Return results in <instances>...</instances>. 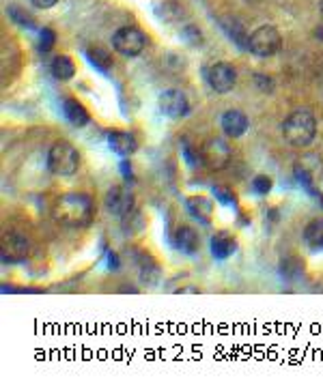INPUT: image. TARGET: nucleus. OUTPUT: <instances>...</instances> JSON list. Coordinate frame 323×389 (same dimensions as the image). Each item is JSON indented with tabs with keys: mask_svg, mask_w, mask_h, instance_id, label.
I'll return each mask as SVG.
<instances>
[{
	"mask_svg": "<svg viewBox=\"0 0 323 389\" xmlns=\"http://www.w3.org/2000/svg\"><path fill=\"white\" fill-rule=\"evenodd\" d=\"M31 3H33L35 9H52L58 0H31Z\"/></svg>",
	"mask_w": 323,
	"mask_h": 389,
	"instance_id": "obj_25",
	"label": "nucleus"
},
{
	"mask_svg": "<svg viewBox=\"0 0 323 389\" xmlns=\"http://www.w3.org/2000/svg\"><path fill=\"white\" fill-rule=\"evenodd\" d=\"M220 127L222 132L228 136V138H242L248 127H250V121H248V116L242 112V110H226L220 118Z\"/></svg>",
	"mask_w": 323,
	"mask_h": 389,
	"instance_id": "obj_12",
	"label": "nucleus"
},
{
	"mask_svg": "<svg viewBox=\"0 0 323 389\" xmlns=\"http://www.w3.org/2000/svg\"><path fill=\"white\" fill-rule=\"evenodd\" d=\"M200 155H202V166L209 168L214 172L224 170L231 164V146L222 140V138H209L205 140V144L200 146Z\"/></svg>",
	"mask_w": 323,
	"mask_h": 389,
	"instance_id": "obj_6",
	"label": "nucleus"
},
{
	"mask_svg": "<svg viewBox=\"0 0 323 389\" xmlns=\"http://www.w3.org/2000/svg\"><path fill=\"white\" fill-rule=\"evenodd\" d=\"M304 241L306 246L317 252V250H323V220H312L306 230H304Z\"/></svg>",
	"mask_w": 323,
	"mask_h": 389,
	"instance_id": "obj_19",
	"label": "nucleus"
},
{
	"mask_svg": "<svg viewBox=\"0 0 323 389\" xmlns=\"http://www.w3.org/2000/svg\"><path fill=\"white\" fill-rule=\"evenodd\" d=\"M184 157H186V162H188L192 168L202 166V155H200V151H196V148H192V146H188V144H184Z\"/></svg>",
	"mask_w": 323,
	"mask_h": 389,
	"instance_id": "obj_22",
	"label": "nucleus"
},
{
	"mask_svg": "<svg viewBox=\"0 0 323 389\" xmlns=\"http://www.w3.org/2000/svg\"><path fill=\"white\" fill-rule=\"evenodd\" d=\"M63 114L74 127H84L86 123L91 121L89 110H86L78 99H71V97L63 99Z\"/></svg>",
	"mask_w": 323,
	"mask_h": 389,
	"instance_id": "obj_14",
	"label": "nucleus"
},
{
	"mask_svg": "<svg viewBox=\"0 0 323 389\" xmlns=\"http://www.w3.org/2000/svg\"><path fill=\"white\" fill-rule=\"evenodd\" d=\"M160 110L168 116V118H184L190 114V99L184 91H177V88H168L160 95Z\"/></svg>",
	"mask_w": 323,
	"mask_h": 389,
	"instance_id": "obj_8",
	"label": "nucleus"
},
{
	"mask_svg": "<svg viewBox=\"0 0 323 389\" xmlns=\"http://www.w3.org/2000/svg\"><path fill=\"white\" fill-rule=\"evenodd\" d=\"M238 250V241H235V236H231L228 232H218L212 236V254L218 260L228 258L231 254H235Z\"/></svg>",
	"mask_w": 323,
	"mask_h": 389,
	"instance_id": "obj_16",
	"label": "nucleus"
},
{
	"mask_svg": "<svg viewBox=\"0 0 323 389\" xmlns=\"http://www.w3.org/2000/svg\"><path fill=\"white\" fill-rule=\"evenodd\" d=\"M52 215L61 226L84 228V226L91 224V220L95 215L93 200L86 194H80V192L63 194V196L56 198V202L52 206Z\"/></svg>",
	"mask_w": 323,
	"mask_h": 389,
	"instance_id": "obj_1",
	"label": "nucleus"
},
{
	"mask_svg": "<svg viewBox=\"0 0 323 389\" xmlns=\"http://www.w3.org/2000/svg\"><path fill=\"white\" fill-rule=\"evenodd\" d=\"M205 76H207V82L212 86V91H216L220 95L231 93L235 88V84H238V71L233 69V65H228L224 61L222 63H214Z\"/></svg>",
	"mask_w": 323,
	"mask_h": 389,
	"instance_id": "obj_7",
	"label": "nucleus"
},
{
	"mask_svg": "<svg viewBox=\"0 0 323 389\" xmlns=\"http://www.w3.org/2000/svg\"><path fill=\"white\" fill-rule=\"evenodd\" d=\"M282 48V37L278 33V28L272 24H263L259 26L256 31H252L250 41H248V50L261 58H268L278 54Z\"/></svg>",
	"mask_w": 323,
	"mask_h": 389,
	"instance_id": "obj_4",
	"label": "nucleus"
},
{
	"mask_svg": "<svg viewBox=\"0 0 323 389\" xmlns=\"http://www.w3.org/2000/svg\"><path fill=\"white\" fill-rule=\"evenodd\" d=\"M50 71H52V76L56 80L67 82V80H71L76 76V65H74V61H71L69 56L58 54V56H54V61L50 65Z\"/></svg>",
	"mask_w": 323,
	"mask_h": 389,
	"instance_id": "obj_18",
	"label": "nucleus"
},
{
	"mask_svg": "<svg viewBox=\"0 0 323 389\" xmlns=\"http://www.w3.org/2000/svg\"><path fill=\"white\" fill-rule=\"evenodd\" d=\"M272 185H274V181H272V176H268V174H256L252 178V190L256 194H261V196L270 194L272 192Z\"/></svg>",
	"mask_w": 323,
	"mask_h": 389,
	"instance_id": "obj_20",
	"label": "nucleus"
},
{
	"mask_svg": "<svg viewBox=\"0 0 323 389\" xmlns=\"http://www.w3.org/2000/svg\"><path fill=\"white\" fill-rule=\"evenodd\" d=\"M46 166L52 174L56 176H71L80 168V153L78 148L67 142V140H58L48 148V157Z\"/></svg>",
	"mask_w": 323,
	"mask_h": 389,
	"instance_id": "obj_3",
	"label": "nucleus"
},
{
	"mask_svg": "<svg viewBox=\"0 0 323 389\" xmlns=\"http://www.w3.org/2000/svg\"><path fill=\"white\" fill-rule=\"evenodd\" d=\"M112 48L128 56V58H134V56H140L146 48V37L140 28H134V26H123L119 31L114 33L112 37Z\"/></svg>",
	"mask_w": 323,
	"mask_h": 389,
	"instance_id": "obj_5",
	"label": "nucleus"
},
{
	"mask_svg": "<svg viewBox=\"0 0 323 389\" xmlns=\"http://www.w3.org/2000/svg\"><path fill=\"white\" fill-rule=\"evenodd\" d=\"M86 54V61H89L97 71H102V73H108L110 69H112V65H114V61H112V54L106 50V48H99V45H91L89 50L84 52Z\"/></svg>",
	"mask_w": 323,
	"mask_h": 389,
	"instance_id": "obj_17",
	"label": "nucleus"
},
{
	"mask_svg": "<svg viewBox=\"0 0 323 389\" xmlns=\"http://www.w3.org/2000/svg\"><path fill=\"white\" fill-rule=\"evenodd\" d=\"M214 194L220 198V202H224V204H231V202H235V196L233 194H228V192H224L222 188H216L214 190Z\"/></svg>",
	"mask_w": 323,
	"mask_h": 389,
	"instance_id": "obj_24",
	"label": "nucleus"
},
{
	"mask_svg": "<svg viewBox=\"0 0 323 389\" xmlns=\"http://www.w3.org/2000/svg\"><path fill=\"white\" fill-rule=\"evenodd\" d=\"M186 206H188L190 215L196 218V220H200L202 224H209V222H212L214 202H212L209 198H205V196H192V198H188Z\"/></svg>",
	"mask_w": 323,
	"mask_h": 389,
	"instance_id": "obj_15",
	"label": "nucleus"
},
{
	"mask_svg": "<svg viewBox=\"0 0 323 389\" xmlns=\"http://www.w3.org/2000/svg\"><path fill=\"white\" fill-rule=\"evenodd\" d=\"M317 37H321V39H323V28H317Z\"/></svg>",
	"mask_w": 323,
	"mask_h": 389,
	"instance_id": "obj_27",
	"label": "nucleus"
},
{
	"mask_svg": "<svg viewBox=\"0 0 323 389\" xmlns=\"http://www.w3.org/2000/svg\"><path fill=\"white\" fill-rule=\"evenodd\" d=\"M184 39H188L192 45H198V43H202L200 28H196V26H188L186 31H184Z\"/></svg>",
	"mask_w": 323,
	"mask_h": 389,
	"instance_id": "obj_23",
	"label": "nucleus"
},
{
	"mask_svg": "<svg viewBox=\"0 0 323 389\" xmlns=\"http://www.w3.org/2000/svg\"><path fill=\"white\" fill-rule=\"evenodd\" d=\"M106 208L112 215L125 218L134 208V196L128 185H114L106 194Z\"/></svg>",
	"mask_w": 323,
	"mask_h": 389,
	"instance_id": "obj_9",
	"label": "nucleus"
},
{
	"mask_svg": "<svg viewBox=\"0 0 323 389\" xmlns=\"http://www.w3.org/2000/svg\"><path fill=\"white\" fill-rule=\"evenodd\" d=\"M319 7H321V15H323V0H321V5H319Z\"/></svg>",
	"mask_w": 323,
	"mask_h": 389,
	"instance_id": "obj_28",
	"label": "nucleus"
},
{
	"mask_svg": "<svg viewBox=\"0 0 323 389\" xmlns=\"http://www.w3.org/2000/svg\"><path fill=\"white\" fill-rule=\"evenodd\" d=\"M317 136V118L310 110L291 112L282 123V138L296 148H306Z\"/></svg>",
	"mask_w": 323,
	"mask_h": 389,
	"instance_id": "obj_2",
	"label": "nucleus"
},
{
	"mask_svg": "<svg viewBox=\"0 0 323 389\" xmlns=\"http://www.w3.org/2000/svg\"><path fill=\"white\" fill-rule=\"evenodd\" d=\"M56 45V35L52 28H43V31L39 33V50L41 52H50L52 48Z\"/></svg>",
	"mask_w": 323,
	"mask_h": 389,
	"instance_id": "obj_21",
	"label": "nucleus"
},
{
	"mask_svg": "<svg viewBox=\"0 0 323 389\" xmlns=\"http://www.w3.org/2000/svg\"><path fill=\"white\" fill-rule=\"evenodd\" d=\"M108 144L110 148L116 153V155H123V157H130L138 151V138L134 132H128V129H112L108 132Z\"/></svg>",
	"mask_w": 323,
	"mask_h": 389,
	"instance_id": "obj_11",
	"label": "nucleus"
},
{
	"mask_svg": "<svg viewBox=\"0 0 323 389\" xmlns=\"http://www.w3.org/2000/svg\"><path fill=\"white\" fill-rule=\"evenodd\" d=\"M174 246H177L179 252L194 256L200 250V236L192 226H179L177 232H174Z\"/></svg>",
	"mask_w": 323,
	"mask_h": 389,
	"instance_id": "obj_13",
	"label": "nucleus"
},
{
	"mask_svg": "<svg viewBox=\"0 0 323 389\" xmlns=\"http://www.w3.org/2000/svg\"><path fill=\"white\" fill-rule=\"evenodd\" d=\"M121 172L125 176V181H130V178H132V166H130V162H121Z\"/></svg>",
	"mask_w": 323,
	"mask_h": 389,
	"instance_id": "obj_26",
	"label": "nucleus"
},
{
	"mask_svg": "<svg viewBox=\"0 0 323 389\" xmlns=\"http://www.w3.org/2000/svg\"><path fill=\"white\" fill-rule=\"evenodd\" d=\"M28 239L20 232H7L0 243V252H3V262H20L28 256Z\"/></svg>",
	"mask_w": 323,
	"mask_h": 389,
	"instance_id": "obj_10",
	"label": "nucleus"
}]
</instances>
